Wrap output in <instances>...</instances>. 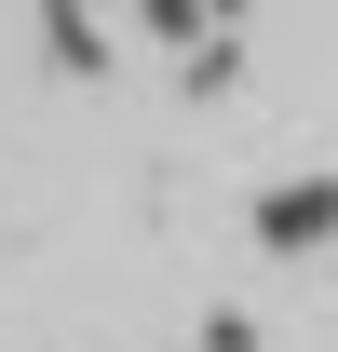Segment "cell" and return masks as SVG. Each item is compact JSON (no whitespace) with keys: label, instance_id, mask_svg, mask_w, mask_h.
<instances>
[{"label":"cell","instance_id":"cell-1","mask_svg":"<svg viewBox=\"0 0 338 352\" xmlns=\"http://www.w3.org/2000/svg\"><path fill=\"white\" fill-rule=\"evenodd\" d=\"M257 244H271V258L338 244V176H271V190H257Z\"/></svg>","mask_w":338,"mask_h":352}]
</instances>
